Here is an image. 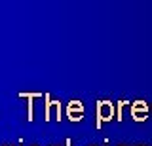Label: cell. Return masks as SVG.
Listing matches in <instances>:
<instances>
[{
	"instance_id": "1",
	"label": "cell",
	"mask_w": 152,
	"mask_h": 146,
	"mask_svg": "<svg viewBox=\"0 0 152 146\" xmlns=\"http://www.w3.org/2000/svg\"><path fill=\"white\" fill-rule=\"evenodd\" d=\"M97 116H99V125L103 123L104 120H110V118L114 116V108H112V105L108 101H101L97 105Z\"/></svg>"
},
{
	"instance_id": "3",
	"label": "cell",
	"mask_w": 152,
	"mask_h": 146,
	"mask_svg": "<svg viewBox=\"0 0 152 146\" xmlns=\"http://www.w3.org/2000/svg\"><path fill=\"white\" fill-rule=\"evenodd\" d=\"M131 114H133L135 120H139V121L145 120L146 114H148V106L145 105V101H137L135 105H133V108H131Z\"/></svg>"
},
{
	"instance_id": "2",
	"label": "cell",
	"mask_w": 152,
	"mask_h": 146,
	"mask_svg": "<svg viewBox=\"0 0 152 146\" xmlns=\"http://www.w3.org/2000/svg\"><path fill=\"white\" fill-rule=\"evenodd\" d=\"M66 114H69V118H70L72 121L82 120V116H84V106H82V102H80V101H70V102H69V108H66Z\"/></svg>"
}]
</instances>
